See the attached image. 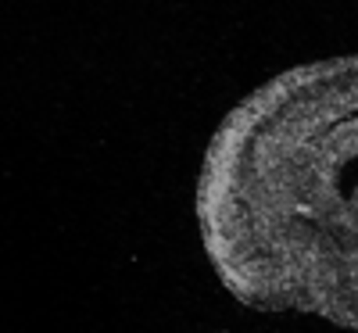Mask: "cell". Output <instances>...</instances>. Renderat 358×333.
I'll list each match as a JSON object with an SVG mask.
<instances>
[{
  "instance_id": "6da1fadb",
  "label": "cell",
  "mask_w": 358,
  "mask_h": 333,
  "mask_svg": "<svg viewBox=\"0 0 358 333\" xmlns=\"http://www.w3.org/2000/svg\"><path fill=\"white\" fill-rule=\"evenodd\" d=\"M194 211L241 305L358 333V54L287 69L236 104L204 147Z\"/></svg>"
}]
</instances>
